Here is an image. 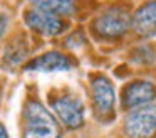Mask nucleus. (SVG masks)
Here are the masks:
<instances>
[{"mask_svg":"<svg viewBox=\"0 0 156 138\" xmlns=\"http://www.w3.org/2000/svg\"><path fill=\"white\" fill-rule=\"evenodd\" d=\"M24 138H61V126L39 101H29L24 110Z\"/></svg>","mask_w":156,"mask_h":138,"instance_id":"nucleus-1","label":"nucleus"},{"mask_svg":"<svg viewBox=\"0 0 156 138\" xmlns=\"http://www.w3.org/2000/svg\"><path fill=\"white\" fill-rule=\"evenodd\" d=\"M131 27V15L122 7H111L94 20V30L102 39L122 37Z\"/></svg>","mask_w":156,"mask_h":138,"instance_id":"nucleus-2","label":"nucleus"},{"mask_svg":"<svg viewBox=\"0 0 156 138\" xmlns=\"http://www.w3.org/2000/svg\"><path fill=\"white\" fill-rule=\"evenodd\" d=\"M122 130L128 138H153L156 135V106L146 104L133 110L126 116Z\"/></svg>","mask_w":156,"mask_h":138,"instance_id":"nucleus-3","label":"nucleus"},{"mask_svg":"<svg viewBox=\"0 0 156 138\" xmlns=\"http://www.w3.org/2000/svg\"><path fill=\"white\" fill-rule=\"evenodd\" d=\"M52 110L62 125L67 128H79L84 125V104L76 96H61L52 101Z\"/></svg>","mask_w":156,"mask_h":138,"instance_id":"nucleus-4","label":"nucleus"},{"mask_svg":"<svg viewBox=\"0 0 156 138\" xmlns=\"http://www.w3.org/2000/svg\"><path fill=\"white\" fill-rule=\"evenodd\" d=\"M156 98V88L149 81H134L122 89V108L136 110L139 106H146Z\"/></svg>","mask_w":156,"mask_h":138,"instance_id":"nucleus-5","label":"nucleus"},{"mask_svg":"<svg viewBox=\"0 0 156 138\" xmlns=\"http://www.w3.org/2000/svg\"><path fill=\"white\" fill-rule=\"evenodd\" d=\"M91 89H92V103H94L96 114L99 118L111 114L116 101L114 88H112L111 81L104 76H98L92 79Z\"/></svg>","mask_w":156,"mask_h":138,"instance_id":"nucleus-6","label":"nucleus"},{"mask_svg":"<svg viewBox=\"0 0 156 138\" xmlns=\"http://www.w3.org/2000/svg\"><path fill=\"white\" fill-rule=\"evenodd\" d=\"M25 24H27V27L30 30L41 34V35H45V37L59 35L66 29V24L59 17L49 15V13H44L35 9L25 12Z\"/></svg>","mask_w":156,"mask_h":138,"instance_id":"nucleus-7","label":"nucleus"},{"mask_svg":"<svg viewBox=\"0 0 156 138\" xmlns=\"http://www.w3.org/2000/svg\"><path fill=\"white\" fill-rule=\"evenodd\" d=\"M72 67L69 57L57 50H51L42 56L32 59L27 66L24 67L25 71H37V73H61V71H69Z\"/></svg>","mask_w":156,"mask_h":138,"instance_id":"nucleus-8","label":"nucleus"},{"mask_svg":"<svg viewBox=\"0 0 156 138\" xmlns=\"http://www.w3.org/2000/svg\"><path fill=\"white\" fill-rule=\"evenodd\" d=\"M131 27L141 37L156 35V0L144 3L131 17Z\"/></svg>","mask_w":156,"mask_h":138,"instance_id":"nucleus-9","label":"nucleus"},{"mask_svg":"<svg viewBox=\"0 0 156 138\" xmlns=\"http://www.w3.org/2000/svg\"><path fill=\"white\" fill-rule=\"evenodd\" d=\"M30 3L35 10L54 17H69L76 10L72 0H30Z\"/></svg>","mask_w":156,"mask_h":138,"instance_id":"nucleus-10","label":"nucleus"},{"mask_svg":"<svg viewBox=\"0 0 156 138\" xmlns=\"http://www.w3.org/2000/svg\"><path fill=\"white\" fill-rule=\"evenodd\" d=\"M154 59L156 54L149 46H139L133 50V61H136L139 64H151Z\"/></svg>","mask_w":156,"mask_h":138,"instance_id":"nucleus-11","label":"nucleus"},{"mask_svg":"<svg viewBox=\"0 0 156 138\" xmlns=\"http://www.w3.org/2000/svg\"><path fill=\"white\" fill-rule=\"evenodd\" d=\"M7 27H9V17L4 12H0V39L7 32Z\"/></svg>","mask_w":156,"mask_h":138,"instance_id":"nucleus-12","label":"nucleus"},{"mask_svg":"<svg viewBox=\"0 0 156 138\" xmlns=\"http://www.w3.org/2000/svg\"><path fill=\"white\" fill-rule=\"evenodd\" d=\"M0 138H9V133H7V130H5V126L2 123H0Z\"/></svg>","mask_w":156,"mask_h":138,"instance_id":"nucleus-13","label":"nucleus"}]
</instances>
